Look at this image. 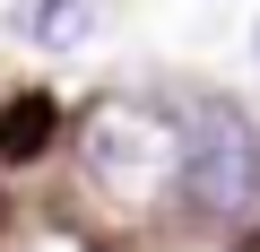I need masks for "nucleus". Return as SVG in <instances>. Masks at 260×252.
Segmentation results:
<instances>
[{
    "label": "nucleus",
    "mask_w": 260,
    "mask_h": 252,
    "mask_svg": "<svg viewBox=\"0 0 260 252\" xmlns=\"http://www.w3.org/2000/svg\"><path fill=\"white\" fill-rule=\"evenodd\" d=\"M52 131H61L52 96H9V104H0V165H35L52 148Z\"/></svg>",
    "instance_id": "2"
},
{
    "label": "nucleus",
    "mask_w": 260,
    "mask_h": 252,
    "mask_svg": "<svg viewBox=\"0 0 260 252\" xmlns=\"http://www.w3.org/2000/svg\"><path fill=\"white\" fill-rule=\"evenodd\" d=\"M251 44H260V26H251Z\"/></svg>",
    "instance_id": "4"
},
{
    "label": "nucleus",
    "mask_w": 260,
    "mask_h": 252,
    "mask_svg": "<svg viewBox=\"0 0 260 252\" xmlns=\"http://www.w3.org/2000/svg\"><path fill=\"white\" fill-rule=\"evenodd\" d=\"M174 183L200 217H243L260 200V131L234 104H200L182 122V148H174Z\"/></svg>",
    "instance_id": "1"
},
{
    "label": "nucleus",
    "mask_w": 260,
    "mask_h": 252,
    "mask_svg": "<svg viewBox=\"0 0 260 252\" xmlns=\"http://www.w3.org/2000/svg\"><path fill=\"white\" fill-rule=\"evenodd\" d=\"M26 26L44 44H78L87 35V0H44V9H26Z\"/></svg>",
    "instance_id": "3"
}]
</instances>
